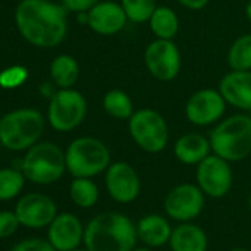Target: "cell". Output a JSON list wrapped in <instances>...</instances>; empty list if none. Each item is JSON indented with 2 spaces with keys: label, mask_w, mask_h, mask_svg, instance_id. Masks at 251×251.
<instances>
[{
  "label": "cell",
  "mask_w": 251,
  "mask_h": 251,
  "mask_svg": "<svg viewBox=\"0 0 251 251\" xmlns=\"http://www.w3.org/2000/svg\"><path fill=\"white\" fill-rule=\"evenodd\" d=\"M248 207H250V210H251V194H250V197H248Z\"/></svg>",
  "instance_id": "37"
},
{
  "label": "cell",
  "mask_w": 251,
  "mask_h": 251,
  "mask_svg": "<svg viewBox=\"0 0 251 251\" xmlns=\"http://www.w3.org/2000/svg\"><path fill=\"white\" fill-rule=\"evenodd\" d=\"M211 152L229 163L241 161L251 154V117L235 114L216 123L210 132Z\"/></svg>",
  "instance_id": "3"
},
{
  "label": "cell",
  "mask_w": 251,
  "mask_h": 251,
  "mask_svg": "<svg viewBox=\"0 0 251 251\" xmlns=\"http://www.w3.org/2000/svg\"><path fill=\"white\" fill-rule=\"evenodd\" d=\"M226 105L227 103L219 90L201 89L188 99L185 105V117L191 124L205 127L222 120Z\"/></svg>",
  "instance_id": "11"
},
{
  "label": "cell",
  "mask_w": 251,
  "mask_h": 251,
  "mask_svg": "<svg viewBox=\"0 0 251 251\" xmlns=\"http://www.w3.org/2000/svg\"><path fill=\"white\" fill-rule=\"evenodd\" d=\"M169 244L172 251H207L208 238L200 226L182 222L172 230Z\"/></svg>",
  "instance_id": "20"
},
{
  "label": "cell",
  "mask_w": 251,
  "mask_h": 251,
  "mask_svg": "<svg viewBox=\"0 0 251 251\" xmlns=\"http://www.w3.org/2000/svg\"><path fill=\"white\" fill-rule=\"evenodd\" d=\"M123 6L114 0L99 2L87 12V25L92 31L100 36H115L127 24Z\"/></svg>",
  "instance_id": "15"
},
{
  "label": "cell",
  "mask_w": 251,
  "mask_h": 251,
  "mask_svg": "<svg viewBox=\"0 0 251 251\" xmlns=\"http://www.w3.org/2000/svg\"><path fill=\"white\" fill-rule=\"evenodd\" d=\"M67 170L74 177H93L103 172L111 164L108 147L92 136L74 139L65 151Z\"/></svg>",
  "instance_id": "5"
},
{
  "label": "cell",
  "mask_w": 251,
  "mask_h": 251,
  "mask_svg": "<svg viewBox=\"0 0 251 251\" xmlns=\"http://www.w3.org/2000/svg\"><path fill=\"white\" fill-rule=\"evenodd\" d=\"M127 20L135 24H142L150 21L151 15L157 9V0H121Z\"/></svg>",
  "instance_id": "27"
},
{
  "label": "cell",
  "mask_w": 251,
  "mask_h": 251,
  "mask_svg": "<svg viewBox=\"0 0 251 251\" xmlns=\"http://www.w3.org/2000/svg\"><path fill=\"white\" fill-rule=\"evenodd\" d=\"M105 186L109 197L120 204L133 202L141 194L138 172L126 161L111 163L105 172Z\"/></svg>",
  "instance_id": "13"
},
{
  "label": "cell",
  "mask_w": 251,
  "mask_h": 251,
  "mask_svg": "<svg viewBox=\"0 0 251 251\" xmlns=\"http://www.w3.org/2000/svg\"><path fill=\"white\" fill-rule=\"evenodd\" d=\"M145 67L150 74L160 81L175 80L182 67L180 50L173 40L155 39L144 52Z\"/></svg>",
  "instance_id": "9"
},
{
  "label": "cell",
  "mask_w": 251,
  "mask_h": 251,
  "mask_svg": "<svg viewBox=\"0 0 251 251\" xmlns=\"http://www.w3.org/2000/svg\"><path fill=\"white\" fill-rule=\"evenodd\" d=\"M15 213L21 225L31 229H40L52 223V220L58 216V208L50 197L33 192L18 201Z\"/></svg>",
  "instance_id": "14"
},
{
  "label": "cell",
  "mask_w": 251,
  "mask_h": 251,
  "mask_svg": "<svg viewBox=\"0 0 251 251\" xmlns=\"http://www.w3.org/2000/svg\"><path fill=\"white\" fill-rule=\"evenodd\" d=\"M211 152L210 139L201 133H186L180 136L173 147L175 157L188 166H198Z\"/></svg>",
  "instance_id": "18"
},
{
  "label": "cell",
  "mask_w": 251,
  "mask_h": 251,
  "mask_svg": "<svg viewBox=\"0 0 251 251\" xmlns=\"http://www.w3.org/2000/svg\"><path fill=\"white\" fill-rule=\"evenodd\" d=\"M20 219L15 211H0V239L12 236L20 227Z\"/></svg>",
  "instance_id": "29"
},
{
  "label": "cell",
  "mask_w": 251,
  "mask_h": 251,
  "mask_svg": "<svg viewBox=\"0 0 251 251\" xmlns=\"http://www.w3.org/2000/svg\"><path fill=\"white\" fill-rule=\"evenodd\" d=\"M67 9L50 0H23L15 11L21 36L37 48H55L67 36Z\"/></svg>",
  "instance_id": "1"
},
{
  "label": "cell",
  "mask_w": 251,
  "mask_h": 251,
  "mask_svg": "<svg viewBox=\"0 0 251 251\" xmlns=\"http://www.w3.org/2000/svg\"><path fill=\"white\" fill-rule=\"evenodd\" d=\"M219 92L227 105L245 112H251V70H230V73L222 77L219 83Z\"/></svg>",
  "instance_id": "17"
},
{
  "label": "cell",
  "mask_w": 251,
  "mask_h": 251,
  "mask_svg": "<svg viewBox=\"0 0 251 251\" xmlns=\"http://www.w3.org/2000/svg\"><path fill=\"white\" fill-rule=\"evenodd\" d=\"M25 176L18 169L0 170V201L14 200L24 188Z\"/></svg>",
  "instance_id": "26"
},
{
  "label": "cell",
  "mask_w": 251,
  "mask_h": 251,
  "mask_svg": "<svg viewBox=\"0 0 251 251\" xmlns=\"http://www.w3.org/2000/svg\"><path fill=\"white\" fill-rule=\"evenodd\" d=\"M138 238L150 248H160L170 241L172 226L166 217L160 214H148L142 217L136 226Z\"/></svg>",
  "instance_id": "19"
},
{
  "label": "cell",
  "mask_w": 251,
  "mask_h": 251,
  "mask_svg": "<svg viewBox=\"0 0 251 251\" xmlns=\"http://www.w3.org/2000/svg\"><path fill=\"white\" fill-rule=\"evenodd\" d=\"M148 23L155 39L173 40L179 33V17L172 8L157 6Z\"/></svg>",
  "instance_id": "22"
},
{
  "label": "cell",
  "mask_w": 251,
  "mask_h": 251,
  "mask_svg": "<svg viewBox=\"0 0 251 251\" xmlns=\"http://www.w3.org/2000/svg\"><path fill=\"white\" fill-rule=\"evenodd\" d=\"M80 75V68L71 55H59L50 64L52 83L59 89H71Z\"/></svg>",
  "instance_id": "21"
},
{
  "label": "cell",
  "mask_w": 251,
  "mask_h": 251,
  "mask_svg": "<svg viewBox=\"0 0 251 251\" xmlns=\"http://www.w3.org/2000/svg\"><path fill=\"white\" fill-rule=\"evenodd\" d=\"M84 239V227L77 216L71 213L58 214L48 230V241L56 251H70L78 248Z\"/></svg>",
  "instance_id": "16"
},
{
  "label": "cell",
  "mask_w": 251,
  "mask_h": 251,
  "mask_svg": "<svg viewBox=\"0 0 251 251\" xmlns=\"http://www.w3.org/2000/svg\"><path fill=\"white\" fill-rule=\"evenodd\" d=\"M65 170V152L52 142H37L21 161V172L25 179L37 185H49L59 180Z\"/></svg>",
  "instance_id": "6"
},
{
  "label": "cell",
  "mask_w": 251,
  "mask_h": 251,
  "mask_svg": "<svg viewBox=\"0 0 251 251\" xmlns=\"http://www.w3.org/2000/svg\"><path fill=\"white\" fill-rule=\"evenodd\" d=\"M177 2L185 6L186 9H191V11H200L202 8H205L208 5L210 0H177Z\"/></svg>",
  "instance_id": "32"
},
{
  "label": "cell",
  "mask_w": 251,
  "mask_h": 251,
  "mask_svg": "<svg viewBox=\"0 0 251 251\" xmlns=\"http://www.w3.org/2000/svg\"><path fill=\"white\" fill-rule=\"evenodd\" d=\"M133 251H152L151 248H136V250H133Z\"/></svg>",
  "instance_id": "34"
},
{
  "label": "cell",
  "mask_w": 251,
  "mask_h": 251,
  "mask_svg": "<svg viewBox=\"0 0 251 251\" xmlns=\"http://www.w3.org/2000/svg\"><path fill=\"white\" fill-rule=\"evenodd\" d=\"M230 251H248V250H245V248H233Z\"/></svg>",
  "instance_id": "36"
},
{
  "label": "cell",
  "mask_w": 251,
  "mask_h": 251,
  "mask_svg": "<svg viewBox=\"0 0 251 251\" xmlns=\"http://www.w3.org/2000/svg\"><path fill=\"white\" fill-rule=\"evenodd\" d=\"M43 130L45 120L37 109H15L0 120V141L11 151L30 150L39 142Z\"/></svg>",
  "instance_id": "4"
},
{
  "label": "cell",
  "mask_w": 251,
  "mask_h": 251,
  "mask_svg": "<svg viewBox=\"0 0 251 251\" xmlns=\"http://www.w3.org/2000/svg\"><path fill=\"white\" fill-rule=\"evenodd\" d=\"M28 78V70L23 65H12L0 71V87L17 89L23 86Z\"/></svg>",
  "instance_id": "28"
},
{
  "label": "cell",
  "mask_w": 251,
  "mask_h": 251,
  "mask_svg": "<svg viewBox=\"0 0 251 251\" xmlns=\"http://www.w3.org/2000/svg\"><path fill=\"white\" fill-rule=\"evenodd\" d=\"M83 241L89 251H133L138 230L127 216L108 211L87 223Z\"/></svg>",
  "instance_id": "2"
},
{
  "label": "cell",
  "mask_w": 251,
  "mask_h": 251,
  "mask_svg": "<svg viewBox=\"0 0 251 251\" xmlns=\"http://www.w3.org/2000/svg\"><path fill=\"white\" fill-rule=\"evenodd\" d=\"M226 61L230 70H251V34H242L230 45Z\"/></svg>",
  "instance_id": "25"
},
{
  "label": "cell",
  "mask_w": 251,
  "mask_h": 251,
  "mask_svg": "<svg viewBox=\"0 0 251 251\" xmlns=\"http://www.w3.org/2000/svg\"><path fill=\"white\" fill-rule=\"evenodd\" d=\"M195 177L201 191L211 198L225 197L233 183V175L229 161L216 154H210L197 166Z\"/></svg>",
  "instance_id": "10"
},
{
  "label": "cell",
  "mask_w": 251,
  "mask_h": 251,
  "mask_svg": "<svg viewBox=\"0 0 251 251\" xmlns=\"http://www.w3.org/2000/svg\"><path fill=\"white\" fill-rule=\"evenodd\" d=\"M70 197L77 207L90 208L99 200V189L92 177H74L70 186Z\"/></svg>",
  "instance_id": "24"
},
{
  "label": "cell",
  "mask_w": 251,
  "mask_h": 251,
  "mask_svg": "<svg viewBox=\"0 0 251 251\" xmlns=\"http://www.w3.org/2000/svg\"><path fill=\"white\" fill-rule=\"evenodd\" d=\"M205 194L198 185L182 183L175 186L164 200V210L169 217L179 222H189L202 213Z\"/></svg>",
  "instance_id": "12"
},
{
  "label": "cell",
  "mask_w": 251,
  "mask_h": 251,
  "mask_svg": "<svg viewBox=\"0 0 251 251\" xmlns=\"http://www.w3.org/2000/svg\"><path fill=\"white\" fill-rule=\"evenodd\" d=\"M127 121L130 138L142 151L148 154L164 151L169 144V126L160 112L142 108L135 111Z\"/></svg>",
  "instance_id": "7"
},
{
  "label": "cell",
  "mask_w": 251,
  "mask_h": 251,
  "mask_svg": "<svg viewBox=\"0 0 251 251\" xmlns=\"http://www.w3.org/2000/svg\"><path fill=\"white\" fill-rule=\"evenodd\" d=\"M86 112L87 102L78 90L59 89L49 100L48 120L55 130L71 132L83 123Z\"/></svg>",
  "instance_id": "8"
},
{
  "label": "cell",
  "mask_w": 251,
  "mask_h": 251,
  "mask_svg": "<svg viewBox=\"0 0 251 251\" xmlns=\"http://www.w3.org/2000/svg\"><path fill=\"white\" fill-rule=\"evenodd\" d=\"M99 0H62V6L68 12H75V14H84L89 12Z\"/></svg>",
  "instance_id": "31"
},
{
  "label": "cell",
  "mask_w": 251,
  "mask_h": 251,
  "mask_svg": "<svg viewBox=\"0 0 251 251\" xmlns=\"http://www.w3.org/2000/svg\"><path fill=\"white\" fill-rule=\"evenodd\" d=\"M102 106L103 111L115 120H129L135 112L132 98L121 89L108 90L103 95Z\"/></svg>",
  "instance_id": "23"
},
{
  "label": "cell",
  "mask_w": 251,
  "mask_h": 251,
  "mask_svg": "<svg viewBox=\"0 0 251 251\" xmlns=\"http://www.w3.org/2000/svg\"><path fill=\"white\" fill-rule=\"evenodd\" d=\"M70 251H89L87 248H84V250H81V248H74V250H70Z\"/></svg>",
  "instance_id": "35"
},
{
  "label": "cell",
  "mask_w": 251,
  "mask_h": 251,
  "mask_svg": "<svg viewBox=\"0 0 251 251\" xmlns=\"http://www.w3.org/2000/svg\"><path fill=\"white\" fill-rule=\"evenodd\" d=\"M0 147H3V145H2V141H0Z\"/></svg>",
  "instance_id": "38"
},
{
  "label": "cell",
  "mask_w": 251,
  "mask_h": 251,
  "mask_svg": "<svg viewBox=\"0 0 251 251\" xmlns=\"http://www.w3.org/2000/svg\"><path fill=\"white\" fill-rule=\"evenodd\" d=\"M11 251H56V250L49 241L40 238H30L17 244Z\"/></svg>",
  "instance_id": "30"
},
{
  "label": "cell",
  "mask_w": 251,
  "mask_h": 251,
  "mask_svg": "<svg viewBox=\"0 0 251 251\" xmlns=\"http://www.w3.org/2000/svg\"><path fill=\"white\" fill-rule=\"evenodd\" d=\"M245 17H247V20L251 23V0L247 3V6H245Z\"/></svg>",
  "instance_id": "33"
}]
</instances>
